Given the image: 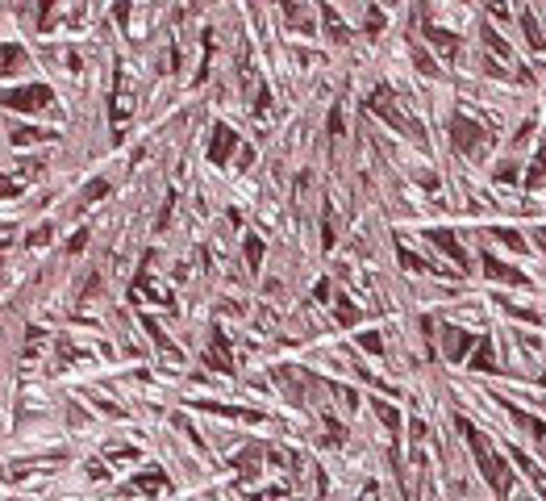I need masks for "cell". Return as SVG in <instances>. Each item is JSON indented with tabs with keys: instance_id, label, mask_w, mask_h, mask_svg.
Listing matches in <instances>:
<instances>
[{
	"instance_id": "1",
	"label": "cell",
	"mask_w": 546,
	"mask_h": 501,
	"mask_svg": "<svg viewBox=\"0 0 546 501\" xmlns=\"http://www.w3.org/2000/svg\"><path fill=\"white\" fill-rule=\"evenodd\" d=\"M367 109H371V113H379V117H384L388 126H396V130H405V134L421 138V126H417V121H409V117H405V113L392 105V92H388V88H375V92L367 96Z\"/></svg>"
},
{
	"instance_id": "2",
	"label": "cell",
	"mask_w": 546,
	"mask_h": 501,
	"mask_svg": "<svg viewBox=\"0 0 546 501\" xmlns=\"http://www.w3.org/2000/svg\"><path fill=\"white\" fill-rule=\"evenodd\" d=\"M50 100H54V92L46 84H29V88H9L5 92V109L25 113V109H46Z\"/></svg>"
},
{
	"instance_id": "3",
	"label": "cell",
	"mask_w": 546,
	"mask_h": 501,
	"mask_svg": "<svg viewBox=\"0 0 546 501\" xmlns=\"http://www.w3.org/2000/svg\"><path fill=\"white\" fill-rule=\"evenodd\" d=\"M451 142H455V150H463V155H479L484 130H479L471 117H455V121H451Z\"/></svg>"
},
{
	"instance_id": "4",
	"label": "cell",
	"mask_w": 546,
	"mask_h": 501,
	"mask_svg": "<svg viewBox=\"0 0 546 501\" xmlns=\"http://www.w3.org/2000/svg\"><path fill=\"white\" fill-rule=\"evenodd\" d=\"M230 150H238V134H234L230 126L217 121V126H213V142H209V159H213V163H226Z\"/></svg>"
},
{
	"instance_id": "5",
	"label": "cell",
	"mask_w": 546,
	"mask_h": 501,
	"mask_svg": "<svg viewBox=\"0 0 546 501\" xmlns=\"http://www.w3.org/2000/svg\"><path fill=\"white\" fill-rule=\"evenodd\" d=\"M421 30H425V38L434 42V46H438V55H459V38L451 34V30H438V25H434V21H425V13H421Z\"/></svg>"
},
{
	"instance_id": "6",
	"label": "cell",
	"mask_w": 546,
	"mask_h": 501,
	"mask_svg": "<svg viewBox=\"0 0 546 501\" xmlns=\"http://www.w3.org/2000/svg\"><path fill=\"white\" fill-rule=\"evenodd\" d=\"M130 96H134V84H130L126 67H117V96H113V117H117V121L130 117Z\"/></svg>"
},
{
	"instance_id": "7",
	"label": "cell",
	"mask_w": 546,
	"mask_h": 501,
	"mask_svg": "<svg viewBox=\"0 0 546 501\" xmlns=\"http://www.w3.org/2000/svg\"><path fill=\"white\" fill-rule=\"evenodd\" d=\"M213 368H222V372H230L234 368V360H230V342H226V334L222 330H213V356H204Z\"/></svg>"
},
{
	"instance_id": "8",
	"label": "cell",
	"mask_w": 546,
	"mask_h": 501,
	"mask_svg": "<svg viewBox=\"0 0 546 501\" xmlns=\"http://www.w3.org/2000/svg\"><path fill=\"white\" fill-rule=\"evenodd\" d=\"M429 242H434V246H442L459 268H467V255L459 250V242H455V234H451V230H434V234H429Z\"/></svg>"
},
{
	"instance_id": "9",
	"label": "cell",
	"mask_w": 546,
	"mask_h": 501,
	"mask_svg": "<svg viewBox=\"0 0 546 501\" xmlns=\"http://www.w3.org/2000/svg\"><path fill=\"white\" fill-rule=\"evenodd\" d=\"M484 268H488V276H497V280H509V284H525V276L521 272H513V268H505L497 255H484Z\"/></svg>"
},
{
	"instance_id": "10",
	"label": "cell",
	"mask_w": 546,
	"mask_h": 501,
	"mask_svg": "<svg viewBox=\"0 0 546 501\" xmlns=\"http://www.w3.org/2000/svg\"><path fill=\"white\" fill-rule=\"evenodd\" d=\"M521 30H525V38H530V46H534V50H546V38H542V30H538L534 13H521Z\"/></svg>"
},
{
	"instance_id": "11",
	"label": "cell",
	"mask_w": 546,
	"mask_h": 501,
	"mask_svg": "<svg viewBox=\"0 0 546 501\" xmlns=\"http://www.w3.org/2000/svg\"><path fill=\"white\" fill-rule=\"evenodd\" d=\"M321 17H325V25H330V38L334 42H346V25H342V17L334 9H321Z\"/></svg>"
},
{
	"instance_id": "12",
	"label": "cell",
	"mask_w": 546,
	"mask_h": 501,
	"mask_svg": "<svg viewBox=\"0 0 546 501\" xmlns=\"http://www.w3.org/2000/svg\"><path fill=\"white\" fill-rule=\"evenodd\" d=\"M142 493H163V485H167V476H163V472H146V476H138L134 480Z\"/></svg>"
},
{
	"instance_id": "13",
	"label": "cell",
	"mask_w": 546,
	"mask_h": 501,
	"mask_svg": "<svg viewBox=\"0 0 546 501\" xmlns=\"http://www.w3.org/2000/svg\"><path fill=\"white\" fill-rule=\"evenodd\" d=\"M21 63H25V59H21V46H5V59H0V71H5V75H13Z\"/></svg>"
},
{
	"instance_id": "14",
	"label": "cell",
	"mask_w": 546,
	"mask_h": 501,
	"mask_svg": "<svg viewBox=\"0 0 546 501\" xmlns=\"http://www.w3.org/2000/svg\"><path fill=\"white\" fill-rule=\"evenodd\" d=\"M54 134H46V130H13V146H21V142H50Z\"/></svg>"
},
{
	"instance_id": "15",
	"label": "cell",
	"mask_w": 546,
	"mask_h": 501,
	"mask_svg": "<svg viewBox=\"0 0 546 501\" xmlns=\"http://www.w3.org/2000/svg\"><path fill=\"white\" fill-rule=\"evenodd\" d=\"M246 264H250V268L263 264V242H259L254 234H246Z\"/></svg>"
},
{
	"instance_id": "16",
	"label": "cell",
	"mask_w": 546,
	"mask_h": 501,
	"mask_svg": "<svg viewBox=\"0 0 546 501\" xmlns=\"http://www.w3.org/2000/svg\"><path fill=\"white\" fill-rule=\"evenodd\" d=\"M484 42H488V46H492V55H501V59H509V46H505V42L497 38V30H488V25H484Z\"/></svg>"
},
{
	"instance_id": "17",
	"label": "cell",
	"mask_w": 546,
	"mask_h": 501,
	"mask_svg": "<svg viewBox=\"0 0 546 501\" xmlns=\"http://www.w3.org/2000/svg\"><path fill=\"white\" fill-rule=\"evenodd\" d=\"M375 418H379V422H384V426H388V430H396V422H401V418H396V410H392V406H375Z\"/></svg>"
},
{
	"instance_id": "18",
	"label": "cell",
	"mask_w": 546,
	"mask_h": 501,
	"mask_svg": "<svg viewBox=\"0 0 546 501\" xmlns=\"http://www.w3.org/2000/svg\"><path fill=\"white\" fill-rule=\"evenodd\" d=\"M488 9H492V17H497V21H509L513 0H488Z\"/></svg>"
},
{
	"instance_id": "19",
	"label": "cell",
	"mask_w": 546,
	"mask_h": 501,
	"mask_svg": "<svg viewBox=\"0 0 546 501\" xmlns=\"http://www.w3.org/2000/svg\"><path fill=\"white\" fill-rule=\"evenodd\" d=\"M413 59H417V67H421V71H425V75H434V71H438V67H434V59H429V55H425V50H421V46H417V50H413Z\"/></svg>"
},
{
	"instance_id": "20",
	"label": "cell",
	"mask_w": 546,
	"mask_h": 501,
	"mask_svg": "<svg viewBox=\"0 0 546 501\" xmlns=\"http://www.w3.org/2000/svg\"><path fill=\"white\" fill-rule=\"evenodd\" d=\"M113 13H117V25L126 30V25H130V0H117V5H113Z\"/></svg>"
},
{
	"instance_id": "21",
	"label": "cell",
	"mask_w": 546,
	"mask_h": 501,
	"mask_svg": "<svg viewBox=\"0 0 546 501\" xmlns=\"http://www.w3.org/2000/svg\"><path fill=\"white\" fill-rule=\"evenodd\" d=\"M104 192H108V184H104V180H92L88 192H84V200H96V196H104Z\"/></svg>"
},
{
	"instance_id": "22",
	"label": "cell",
	"mask_w": 546,
	"mask_h": 501,
	"mask_svg": "<svg viewBox=\"0 0 546 501\" xmlns=\"http://www.w3.org/2000/svg\"><path fill=\"white\" fill-rule=\"evenodd\" d=\"M367 30H371V34L384 30V13H379V9H371V13H367Z\"/></svg>"
},
{
	"instance_id": "23",
	"label": "cell",
	"mask_w": 546,
	"mask_h": 501,
	"mask_svg": "<svg viewBox=\"0 0 546 501\" xmlns=\"http://www.w3.org/2000/svg\"><path fill=\"white\" fill-rule=\"evenodd\" d=\"M497 238H501V242H509L513 250H521V234H513V230H497Z\"/></svg>"
},
{
	"instance_id": "24",
	"label": "cell",
	"mask_w": 546,
	"mask_h": 501,
	"mask_svg": "<svg viewBox=\"0 0 546 501\" xmlns=\"http://www.w3.org/2000/svg\"><path fill=\"white\" fill-rule=\"evenodd\" d=\"M338 318H342L346 326L355 322V305H351V301H338Z\"/></svg>"
},
{
	"instance_id": "25",
	"label": "cell",
	"mask_w": 546,
	"mask_h": 501,
	"mask_svg": "<svg viewBox=\"0 0 546 501\" xmlns=\"http://www.w3.org/2000/svg\"><path fill=\"white\" fill-rule=\"evenodd\" d=\"M497 180H501V184H513V180H517V167H513V163H505V167L497 172Z\"/></svg>"
},
{
	"instance_id": "26",
	"label": "cell",
	"mask_w": 546,
	"mask_h": 501,
	"mask_svg": "<svg viewBox=\"0 0 546 501\" xmlns=\"http://www.w3.org/2000/svg\"><path fill=\"white\" fill-rule=\"evenodd\" d=\"M342 130H346V126H342V109H334V113H330V134H342Z\"/></svg>"
},
{
	"instance_id": "27",
	"label": "cell",
	"mask_w": 546,
	"mask_h": 501,
	"mask_svg": "<svg viewBox=\"0 0 546 501\" xmlns=\"http://www.w3.org/2000/svg\"><path fill=\"white\" fill-rule=\"evenodd\" d=\"M46 238H50V230H46V226H42V230H34V234H29V246H42V242H46Z\"/></svg>"
},
{
	"instance_id": "28",
	"label": "cell",
	"mask_w": 546,
	"mask_h": 501,
	"mask_svg": "<svg viewBox=\"0 0 546 501\" xmlns=\"http://www.w3.org/2000/svg\"><path fill=\"white\" fill-rule=\"evenodd\" d=\"M475 368H492V356H488V347H479V356H475Z\"/></svg>"
},
{
	"instance_id": "29",
	"label": "cell",
	"mask_w": 546,
	"mask_h": 501,
	"mask_svg": "<svg viewBox=\"0 0 546 501\" xmlns=\"http://www.w3.org/2000/svg\"><path fill=\"white\" fill-rule=\"evenodd\" d=\"M363 347H367V351H379L384 342H379V334H363Z\"/></svg>"
},
{
	"instance_id": "30",
	"label": "cell",
	"mask_w": 546,
	"mask_h": 501,
	"mask_svg": "<svg viewBox=\"0 0 546 501\" xmlns=\"http://www.w3.org/2000/svg\"><path fill=\"white\" fill-rule=\"evenodd\" d=\"M84 242H88V230H80V234H71V250H80Z\"/></svg>"
},
{
	"instance_id": "31",
	"label": "cell",
	"mask_w": 546,
	"mask_h": 501,
	"mask_svg": "<svg viewBox=\"0 0 546 501\" xmlns=\"http://www.w3.org/2000/svg\"><path fill=\"white\" fill-rule=\"evenodd\" d=\"M538 238H542V242H546V230H542V234H538Z\"/></svg>"
}]
</instances>
